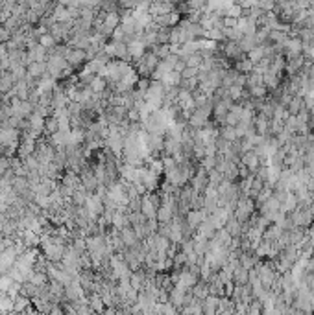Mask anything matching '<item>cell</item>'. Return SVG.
<instances>
[{
	"mask_svg": "<svg viewBox=\"0 0 314 315\" xmlns=\"http://www.w3.org/2000/svg\"><path fill=\"white\" fill-rule=\"evenodd\" d=\"M144 103L152 111L163 109V105H165V85L161 81H152L150 89L146 91V96H144Z\"/></svg>",
	"mask_w": 314,
	"mask_h": 315,
	"instance_id": "1",
	"label": "cell"
},
{
	"mask_svg": "<svg viewBox=\"0 0 314 315\" xmlns=\"http://www.w3.org/2000/svg\"><path fill=\"white\" fill-rule=\"evenodd\" d=\"M255 201L249 199V197H240L239 203H237V208L233 212V218L239 223H248L251 220V216L255 214Z\"/></svg>",
	"mask_w": 314,
	"mask_h": 315,
	"instance_id": "2",
	"label": "cell"
},
{
	"mask_svg": "<svg viewBox=\"0 0 314 315\" xmlns=\"http://www.w3.org/2000/svg\"><path fill=\"white\" fill-rule=\"evenodd\" d=\"M189 186L192 188L196 194H200V195L205 194V190L209 188V175H207V172H205L203 168H198V172L191 177Z\"/></svg>",
	"mask_w": 314,
	"mask_h": 315,
	"instance_id": "3",
	"label": "cell"
},
{
	"mask_svg": "<svg viewBox=\"0 0 314 315\" xmlns=\"http://www.w3.org/2000/svg\"><path fill=\"white\" fill-rule=\"evenodd\" d=\"M80 181H82V186L89 192V194H92L94 190H98V186H100L98 179L94 175V170H92L91 166L83 168L82 173H80Z\"/></svg>",
	"mask_w": 314,
	"mask_h": 315,
	"instance_id": "4",
	"label": "cell"
},
{
	"mask_svg": "<svg viewBox=\"0 0 314 315\" xmlns=\"http://www.w3.org/2000/svg\"><path fill=\"white\" fill-rule=\"evenodd\" d=\"M139 179H140V183L144 185L148 194L154 192L157 186H159V175H157L156 172L148 170V168H140V172H139Z\"/></svg>",
	"mask_w": 314,
	"mask_h": 315,
	"instance_id": "5",
	"label": "cell"
},
{
	"mask_svg": "<svg viewBox=\"0 0 314 315\" xmlns=\"http://www.w3.org/2000/svg\"><path fill=\"white\" fill-rule=\"evenodd\" d=\"M240 164L246 168L249 173L255 175V173L259 172V168L262 166V160H261L253 151H248V153H244V155L240 157Z\"/></svg>",
	"mask_w": 314,
	"mask_h": 315,
	"instance_id": "6",
	"label": "cell"
},
{
	"mask_svg": "<svg viewBox=\"0 0 314 315\" xmlns=\"http://www.w3.org/2000/svg\"><path fill=\"white\" fill-rule=\"evenodd\" d=\"M175 208L174 205H168V203H163L159 208H157V223L159 225H166V223H170L172 220L175 218Z\"/></svg>",
	"mask_w": 314,
	"mask_h": 315,
	"instance_id": "7",
	"label": "cell"
},
{
	"mask_svg": "<svg viewBox=\"0 0 314 315\" xmlns=\"http://www.w3.org/2000/svg\"><path fill=\"white\" fill-rule=\"evenodd\" d=\"M172 11H175V4H172V2H152L148 13L154 19V17H163V15L172 13Z\"/></svg>",
	"mask_w": 314,
	"mask_h": 315,
	"instance_id": "8",
	"label": "cell"
},
{
	"mask_svg": "<svg viewBox=\"0 0 314 315\" xmlns=\"http://www.w3.org/2000/svg\"><path fill=\"white\" fill-rule=\"evenodd\" d=\"M65 59L70 68H76V66L83 65L87 61V56H85V50H76V48H69V52L65 54Z\"/></svg>",
	"mask_w": 314,
	"mask_h": 315,
	"instance_id": "9",
	"label": "cell"
},
{
	"mask_svg": "<svg viewBox=\"0 0 314 315\" xmlns=\"http://www.w3.org/2000/svg\"><path fill=\"white\" fill-rule=\"evenodd\" d=\"M185 220H187V225L196 232L198 231V227L207 220V212H205V210H191V212L187 214Z\"/></svg>",
	"mask_w": 314,
	"mask_h": 315,
	"instance_id": "10",
	"label": "cell"
},
{
	"mask_svg": "<svg viewBox=\"0 0 314 315\" xmlns=\"http://www.w3.org/2000/svg\"><path fill=\"white\" fill-rule=\"evenodd\" d=\"M87 306L91 308L92 314H96V315H102L105 312V304H104V300H102L100 293H91V295H87Z\"/></svg>",
	"mask_w": 314,
	"mask_h": 315,
	"instance_id": "11",
	"label": "cell"
},
{
	"mask_svg": "<svg viewBox=\"0 0 314 315\" xmlns=\"http://www.w3.org/2000/svg\"><path fill=\"white\" fill-rule=\"evenodd\" d=\"M242 105L240 103H233V107H231V111L227 112V116H226V126H229V127H237L240 122V116H242Z\"/></svg>",
	"mask_w": 314,
	"mask_h": 315,
	"instance_id": "12",
	"label": "cell"
},
{
	"mask_svg": "<svg viewBox=\"0 0 314 315\" xmlns=\"http://www.w3.org/2000/svg\"><path fill=\"white\" fill-rule=\"evenodd\" d=\"M140 214H142L146 220H156V218H157V208L154 206V203L150 201L148 194L142 195V203H140Z\"/></svg>",
	"mask_w": 314,
	"mask_h": 315,
	"instance_id": "13",
	"label": "cell"
},
{
	"mask_svg": "<svg viewBox=\"0 0 314 315\" xmlns=\"http://www.w3.org/2000/svg\"><path fill=\"white\" fill-rule=\"evenodd\" d=\"M46 74V63H32V65L26 66V76L39 81L43 76Z\"/></svg>",
	"mask_w": 314,
	"mask_h": 315,
	"instance_id": "14",
	"label": "cell"
},
{
	"mask_svg": "<svg viewBox=\"0 0 314 315\" xmlns=\"http://www.w3.org/2000/svg\"><path fill=\"white\" fill-rule=\"evenodd\" d=\"M13 89H15V79H13L11 72H2V74H0V94H2V96H4V94H9Z\"/></svg>",
	"mask_w": 314,
	"mask_h": 315,
	"instance_id": "15",
	"label": "cell"
},
{
	"mask_svg": "<svg viewBox=\"0 0 314 315\" xmlns=\"http://www.w3.org/2000/svg\"><path fill=\"white\" fill-rule=\"evenodd\" d=\"M128 52H129V57L137 61V59H140V57L146 54V47H144L139 39H133V41L128 45Z\"/></svg>",
	"mask_w": 314,
	"mask_h": 315,
	"instance_id": "16",
	"label": "cell"
},
{
	"mask_svg": "<svg viewBox=\"0 0 314 315\" xmlns=\"http://www.w3.org/2000/svg\"><path fill=\"white\" fill-rule=\"evenodd\" d=\"M224 231L227 232L231 238H240L242 236V223H239L235 218H229L224 225Z\"/></svg>",
	"mask_w": 314,
	"mask_h": 315,
	"instance_id": "17",
	"label": "cell"
},
{
	"mask_svg": "<svg viewBox=\"0 0 314 315\" xmlns=\"http://www.w3.org/2000/svg\"><path fill=\"white\" fill-rule=\"evenodd\" d=\"M257 39H255V35H244V37L239 41V48L242 50V54L244 56H248L249 52L253 50V48H257Z\"/></svg>",
	"mask_w": 314,
	"mask_h": 315,
	"instance_id": "18",
	"label": "cell"
},
{
	"mask_svg": "<svg viewBox=\"0 0 314 315\" xmlns=\"http://www.w3.org/2000/svg\"><path fill=\"white\" fill-rule=\"evenodd\" d=\"M303 109H305V102L299 98V96H294V98L290 100V103L286 105V112H288V116H297Z\"/></svg>",
	"mask_w": 314,
	"mask_h": 315,
	"instance_id": "19",
	"label": "cell"
},
{
	"mask_svg": "<svg viewBox=\"0 0 314 315\" xmlns=\"http://www.w3.org/2000/svg\"><path fill=\"white\" fill-rule=\"evenodd\" d=\"M233 68H235L239 74H246V76H248L249 72L253 70V63L249 61L248 57L244 56L242 59H239V61H235V63H233Z\"/></svg>",
	"mask_w": 314,
	"mask_h": 315,
	"instance_id": "20",
	"label": "cell"
},
{
	"mask_svg": "<svg viewBox=\"0 0 314 315\" xmlns=\"http://www.w3.org/2000/svg\"><path fill=\"white\" fill-rule=\"evenodd\" d=\"M218 135H220L222 140H226V142H229V144H233V142H237V131H235V127H229V126H224V127H218Z\"/></svg>",
	"mask_w": 314,
	"mask_h": 315,
	"instance_id": "21",
	"label": "cell"
},
{
	"mask_svg": "<svg viewBox=\"0 0 314 315\" xmlns=\"http://www.w3.org/2000/svg\"><path fill=\"white\" fill-rule=\"evenodd\" d=\"M89 89H91L94 94H102L104 91H107V81L100 78V76H94L92 78V81L89 83Z\"/></svg>",
	"mask_w": 314,
	"mask_h": 315,
	"instance_id": "22",
	"label": "cell"
},
{
	"mask_svg": "<svg viewBox=\"0 0 314 315\" xmlns=\"http://www.w3.org/2000/svg\"><path fill=\"white\" fill-rule=\"evenodd\" d=\"M233 280L237 282V286H246V284H248V280H249L248 271L242 268V266H239V268L233 271Z\"/></svg>",
	"mask_w": 314,
	"mask_h": 315,
	"instance_id": "23",
	"label": "cell"
},
{
	"mask_svg": "<svg viewBox=\"0 0 314 315\" xmlns=\"http://www.w3.org/2000/svg\"><path fill=\"white\" fill-rule=\"evenodd\" d=\"M59 131V120H57V116H46L45 118V133H48L50 137Z\"/></svg>",
	"mask_w": 314,
	"mask_h": 315,
	"instance_id": "24",
	"label": "cell"
},
{
	"mask_svg": "<svg viewBox=\"0 0 314 315\" xmlns=\"http://www.w3.org/2000/svg\"><path fill=\"white\" fill-rule=\"evenodd\" d=\"M259 85H264L262 83V74H259L255 70H251L248 76H246V87L251 89V87H259Z\"/></svg>",
	"mask_w": 314,
	"mask_h": 315,
	"instance_id": "25",
	"label": "cell"
},
{
	"mask_svg": "<svg viewBox=\"0 0 314 315\" xmlns=\"http://www.w3.org/2000/svg\"><path fill=\"white\" fill-rule=\"evenodd\" d=\"M39 45L45 48L46 52H52V50H54V48L57 47V41H55V39L52 37L50 33H45L43 37L39 39Z\"/></svg>",
	"mask_w": 314,
	"mask_h": 315,
	"instance_id": "26",
	"label": "cell"
},
{
	"mask_svg": "<svg viewBox=\"0 0 314 315\" xmlns=\"http://www.w3.org/2000/svg\"><path fill=\"white\" fill-rule=\"evenodd\" d=\"M246 57H248L249 61L253 63V66H255L257 63H261V61L264 59V48H262V47L253 48V50H251V52H249V54H248Z\"/></svg>",
	"mask_w": 314,
	"mask_h": 315,
	"instance_id": "27",
	"label": "cell"
},
{
	"mask_svg": "<svg viewBox=\"0 0 314 315\" xmlns=\"http://www.w3.org/2000/svg\"><path fill=\"white\" fill-rule=\"evenodd\" d=\"M157 45H168L170 47V28L157 30Z\"/></svg>",
	"mask_w": 314,
	"mask_h": 315,
	"instance_id": "28",
	"label": "cell"
},
{
	"mask_svg": "<svg viewBox=\"0 0 314 315\" xmlns=\"http://www.w3.org/2000/svg\"><path fill=\"white\" fill-rule=\"evenodd\" d=\"M198 76V68H185L183 74H181V79H191V78H196Z\"/></svg>",
	"mask_w": 314,
	"mask_h": 315,
	"instance_id": "29",
	"label": "cell"
}]
</instances>
